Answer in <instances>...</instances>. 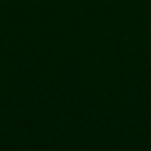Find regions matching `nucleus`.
Masks as SVG:
<instances>
[]
</instances>
